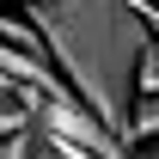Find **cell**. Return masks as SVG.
Wrapping results in <instances>:
<instances>
[{
    "mask_svg": "<svg viewBox=\"0 0 159 159\" xmlns=\"http://www.w3.org/2000/svg\"><path fill=\"white\" fill-rule=\"evenodd\" d=\"M0 159H61V147L43 135L37 122H31V129H19V135H6V141H0Z\"/></svg>",
    "mask_w": 159,
    "mask_h": 159,
    "instance_id": "277c9868",
    "label": "cell"
},
{
    "mask_svg": "<svg viewBox=\"0 0 159 159\" xmlns=\"http://www.w3.org/2000/svg\"><path fill=\"white\" fill-rule=\"evenodd\" d=\"M31 92H25V86H12V80L0 74V141L6 135H19V129H31Z\"/></svg>",
    "mask_w": 159,
    "mask_h": 159,
    "instance_id": "3957f363",
    "label": "cell"
},
{
    "mask_svg": "<svg viewBox=\"0 0 159 159\" xmlns=\"http://www.w3.org/2000/svg\"><path fill=\"white\" fill-rule=\"evenodd\" d=\"M135 159H159V141H135Z\"/></svg>",
    "mask_w": 159,
    "mask_h": 159,
    "instance_id": "52a82bcc",
    "label": "cell"
},
{
    "mask_svg": "<svg viewBox=\"0 0 159 159\" xmlns=\"http://www.w3.org/2000/svg\"><path fill=\"white\" fill-rule=\"evenodd\" d=\"M135 98H159V43H147V55H141V74H135Z\"/></svg>",
    "mask_w": 159,
    "mask_h": 159,
    "instance_id": "8992f818",
    "label": "cell"
},
{
    "mask_svg": "<svg viewBox=\"0 0 159 159\" xmlns=\"http://www.w3.org/2000/svg\"><path fill=\"white\" fill-rule=\"evenodd\" d=\"M25 19L37 25L43 49L55 61L92 116L110 135L129 141V110H135V74L147 55V19L135 0H31Z\"/></svg>",
    "mask_w": 159,
    "mask_h": 159,
    "instance_id": "6da1fadb",
    "label": "cell"
},
{
    "mask_svg": "<svg viewBox=\"0 0 159 159\" xmlns=\"http://www.w3.org/2000/svg\"><path fill=\"white\" fill-rule=\"evenodd\" d=\"M0 74L12 80V86H25L31 98H55V92H67V80H61L49 61H37V55H19L12 43H0Z\"/></svg>",
    "mask_w": 159,
    "mask_h": 159,
    "instance_id": "7a4b0ae2",
    "label": "cell"
},
{
    "mask_svg": "<svg viewBox=\"0 0 159 159\" xmlns=\"http://www.w3.org/2000/svg\"><path fill=\"white\" fill-rule=\"evenodd\" d=\"M129 141H159V98H135V110H129Z\"/></svg>",
    "mask_w": 159,
    "mask_h": 159,
    "instance_id": "5b68a950",
    "label": "cell"
}]
</instances>
